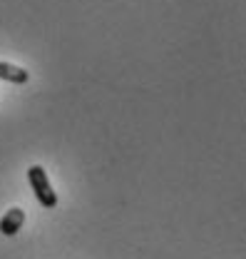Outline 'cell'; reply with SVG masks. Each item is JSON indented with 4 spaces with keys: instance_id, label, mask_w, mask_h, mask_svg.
<instances>
[{
    "instance_id": "1",
    "label": "cell",
    "mask_w": 246,
    "mask_h": 259,
    "mask_svg": "<svg viewBox=\"0 0 246 259\" xmlns=\"http://www.w3.org/2000/svg\"><path fill=\"white\" fill-rule=\"evenodd\" d=\"M28 180H30V187H32V192H35V199L40 202V207H45V209L58 207V194H55L47 175H45V169L40 164H32L30 169H28Z\"/></svg>"
},
{
    "instance_id": "2",
    "label": "cell",
    "mask_w": 246,
    "mask_h": 259,
    "mask_svg": "<svg viewBox=\"0 0 246 259\" xmlns=\"http://www.w3.org/2000/svg\"><path fill=\"white\" fill-rule=\"evenodd\" d=\"M23 225H25V209L13 207V209H8V212L3 214V220H0V234L13 237V234L20 232V227Z\"/></svg>"
},
{
    "instance_id": "3",
    "label": "cell",
    "mask_w": 246,
    "mask_h": 259,
    "mask_svg": "<svg viewBox=\"0 0 246 259\" xmlns=\"http://www.w3.org/2000/svg\"><path fill=\"white\" fill-rule=\"evenodd\" d=\"M0 80L3 82H13V85H25L30 80V72L25 67H18V65L0 60Z\"/></svg>"
}]
</instances>
